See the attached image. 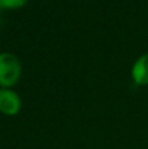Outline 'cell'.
I'll return each mask as SVG.
<instances>
[{
  "instance_id": "cell-1",
  "label": "cell",
  "mask_w": 148,
  "mask_h": 149,
  "mask_svg": "<svg viewBox=\"0 0 148 149\" xmlns=\"http://www.w3.org/2000/svg\"><path fill=\"white\" fill-rule=\"evenodd\" d=\"M21 63L9 52L0 54V85L12 86L21 76Z\"/></svg>"
},
{
  "instance_id": "cell-2",
  "label": "cell",
  "mask_w": 148,
  "mask_h": 149,
  "mask_svg": "<svg viewBox=\"0 0 148 149\" xmlns=\"http://www.w3.org/2000/svg\"><path fill=\"white\" fill-rule=\"evenodd\" d=\"M21 98L9 89H0V111L7 115H16L21 109Z\"/></svg>"
},
{
  "instance_id": "cell-3",
  "label": "cell",
  "mask_w": 148,
  "mask_h": 149,
  "mask_svg": "<svg viewBox=\"0 0 148 149\" xmlns=\"http://www.w3.org/2000/svg\"><path fill=\"white\" fill-rule=\"evenodd\" d=\"M133 79L135 84L138 85H147L148 84V52L142 55L135 64L133 65Z\"/></svg>"
},
{
  "instance_id": "cell-4",
  "label": "cell",
  "mask_w": 148,
  "mask_h": 149,
  "mask_svg": "<svg viewBox=\"0 0 148 149\" xmlns=\"http://www.w3.org/2000/svg\"><path fill=\"white\" fill-rule=\"evenodd\" d=\"M28 0H0V8L4 9H16L25 5Z\"/></svg>"
}]
</instances>
